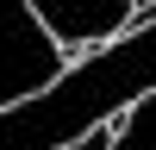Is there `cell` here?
Masks as SVG:
<instances>
[{
	"mask_svg": "<svg viewBox=\"0 0 156 150\" xmlns=\"http://www.w3.org/2000/svg\"><path fill=\"white\" fill-rule=\"evenodd\" d=\"M150 6H156V0H137V19H144V12H150Z\"/></svg>",
	"mask_w": 156,
	"mask_h": 150,
	"instance_id": "cell-6",
	"label": "cell"
},
{
	"mask_svg": "<svg viewBox=\"0 0 156 150\" xmlns=\"http://www.w3.org/2000/svg\"><path fill=\"white\" fill-rule=\"evenodd\" d=\"M144 94H156V19L144 31L81 56L44 94L0 106V150H62L75 138H87L106 112L137 106Z\"/></svg>",
	"mask_w": 156,
	"mask_h": 150,
	"instance_id": "cell-1",
	"label": "cell"
},
{
	"mask_svg": "<svg viewBox=\"0 0 156 150\" xmlns=\"http://www.w3.org/2000/svg\"><path fill=\"white\" fill-rule=\"evenodd\" d=\"M112 150H156V94H144L137 106H125V125L112 138Z\"/></svg>",
	"mask_w": 156,
	"mask_h": 150,
	"instance_id": "cell-4",
	"label": "cell"
},
{
	"mask_svg": "<svg viewBox=\"0 0 156 150\" xmlns=\"http://www.w3.org/2000/svg\"><path fill=\"white\" fill-rule=\"evenodd\" d=\"M112 138H119V131H106V125H94L87 138H75V144H62V150H112Z\"/></svg>",
	"mask_w": 156,
	"mask_h": 150,
	"instance_id": "cell-5",
	"label": "cell"
},
{
	"mask_svg": "<svg viewBox=\"0 0 156 150\" xmlns=\"http://www.w3.org/2000/svg\"><path fill=\"white\" fill-rule=\"evenodd\" d=\"M62 75H69V50L37 19V6L31 0H0V106L44 94Z\"/></svg>",
	"mask_w": 156,
	"mask_h": 150,
	"instance_id": "cell-2",
	"label": "cell"
},
{
	"mask_svg": "<svg viewBox=\"0 0 156 150\" xmlns=\"http://www.w3.org/2000/svg\"><path fill=\"white\" fill-rule=\"evenodd\" d=\"M37 19L56 31L62 50L81 44H112L125 31V19H137V0H31Z\"/></svg>",
	"mask_w": 156,
	"mask_h": 150,
	"instance_id": "cell-3",
	"label": "cell"
}]
</instances>
